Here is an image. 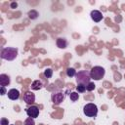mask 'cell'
<instances>
[{
  "label": "cell",
  "mask_w": 125,
  "mask_h": 125,
  "mask_svg": "<svg viewBox=\"0 0 125 125\" xmlns=\"http://www.w3.org/2000/svg\"><path fill=\"white\" fill-rule=\"evenodd\" d=\"M10 83H11V78H10L9 75H7V74H5V73L0 74V85H1V86L6 87V86H8Z\"/></svg>",
  "instance_id": "cell-10"
},
{
  "label": "cell",
  "mask_w": 125,
  "mask_h": 125,
  "mask_svg": "<svg viewBox=\"0 0 125 125\" xmlns=\"http://www.w3.org/2000/svg\"><path fill=\"white\" fill-rule=\"evenodd\" d=\"M83 112L88 117H96L98 114V106L93 103L86 104L83 107Z\"/></svg>",
  "instance_id": "cell-4"
},
{
  "label": "cell",
  "mask_w": 125,
  "mask_h": 125,
  "mask_svg": "<svg viewBox=\"0 0 125 125\" xmlns=\"http://www.w3.org/2000/svg\"><path fill=\"white\" fill-rule=\"evenodd\" d=\"M51 100L53 102L54 104L58 105L60 104H62L64 100V94L61 91H56V92H53L51 94Z\"/></svg>",
  "instance_id": "cell-5"
},
{
  "label": "cell",
  "mask_w": 125,
  "mask_h": 125,
  "mask_svg": "<svg viewBox=\"0 0 125 125\" xmlns=\"http://www.w3.org/2000/svg\"><path fill=\"white\" fill-rule=\"evenodd\" d=\"M75 80L77 82V84H84V85H87L90 80H91V75H90V72L87 71V70H80L76 73L75 75Z\"/></svg>",
  "instance_id": "cell-2"
},
{
  "label": "cell",
  "mask_w": 125,
  "mask_h": 125,
  "mask_svg": "<svg viewBox=\"0 0 125 125\" xmlns=\"http://www.w3.org/2000/svg\"><path fill=\"white\" fill-rule=\"evenodd\" d=\"M27 16H28V18H29L30 20H36V19L38 18L39 14H38V12H37L36 10H30V11H28Z\"/></svg>",
  "instance_id": "cell-13"
},
{
  "label": "cell",
  "mask_w": 125,
  "mask_h": 125,
  "mask_svg": "<svg viewBox=\"0 0 125 125\" xmlns=\"http://www.w3.org/2000/svg\"><path fill=\"white\" fill-rule=\"evenodd\" d=\"M52 75H53V69H52V68H46V69L44 70V76H45L47 79L51 78Z\"/></svg>",
  "instance_id": "cell-16"
},
{
  "label": "cell",
  "mask_w": 125,
  "mask_h": 125,
  "mask_svg": "<svg viewBox=\"0 0 125 125\" xmlns=\"http://www.w3.org/2000/svg\"><path fill=\"white\" fill-rule=\"evenodd\" d=\"M76 91L78 93H84L86 91V85H84V84H77Z\"/></svg>",
  "instance_id": "cell-17"
},
{
  "label": "cell",
  "mask_w": 125,
  "mask_h": 125,
  "mask_svg": "<svg viewBox=\"0 0 125 125\" xmlns=\"http://www.w3.org/2000/svg\"><path fill=\"white\" fill-rule=\"evenodd\" d=\"M13 125H14V124H13Z\"/></svg>",
  "instance_id": "cell-23"
},
{
  "label": "cell",
  "mask_w": 125,
  "mask_h": 125,
  "mask_svg": "<svg viewBox=\"0 0 125 125\" xmlns=\"http://www.w3.org/2000/svg\"><path fill=\"white\" fill-rule=\"evenodd\" d=\"M90 17H91L92 21H94L95 22H99V21H101L103 20V18H104L102 12H100L99 10H93V11H91V13H90Z\"/></svg>",
  "instance_id": "cell-7"
},
{
  "label": "cell",
  "mask_w": 125,
  "mask_h": 125,
  "mask_svg": "<svg viewBox=\"0 0 125 125\" xmlns=\"http://www.w3.org/2000/svg\"><path fill=\"white\" fill-rule=\"evenodd\" d=\"M6 93H7V92H6V88H5L4 86H1V87H0V95H1V96H4Z\"/></svg>",
  "instance_id": "cell-21"
},
{
  "label": "cell",
  "mask_w": 125,
  "mask_h": 125,
  "mask_svg": "<svg viewBox=\"0 0 125 125\" xmlns=\"http://www.w3.org/2000/svg\"><path fill=\"white\" fill-rule=\"evenodd\" d=\"M26 114L28 115V117L36 118L39 115V109L36 105H30L26 108Z\"/></svg>",
  "instance_id": "cell-6"
},
{
  "label": "cell",
  "mask_w": 125,
  "mask_h": 125,
  "mask_svg": "<svg viewBox=\"0 0 125 125\" xmlns=\"http://www.w3.org/2000/svg\"><path fill=\"white\" fill-rule=\"evenodd\" d=\"M76 70H75V68H73V67H68L67 69H66V75L68 76V77H73V76H75L76 75Z\"/></svg>",
  "instance_id": "cell-14"
},
{
  "label": "cell",
  "mask_w": 125,
  "mask_h": 125,
  "mask_svg": "<svg viewBox=\"0 0 125 125\" xmlns=\"http://www.w3.org/2000/svg\"><path fill=\"white\" fill-rule=\"evenodd\" d=\"M24 125H35V122H34V119L31 118V117H28L25 119L24 121Z\"/></svg>",
  "instance_id": "cell-19"
},
{
  "label": "cell",
  "mask_w": 125,
  "mask_h": 125,
  "mask_svg": "<svg viewBox=\"0 0 125 125\" xmlns=\"http://www.w3.org/2000/svg\"><path fill=\"white\" fill-rule=\"evenodd\" d=\"M31 89L34 90V91H37V90H40L42 87H43V84L40 80H34L32 83H31Z\"/></svg>",
  "instance_id": "cell-12"
},
{
  "label": "cell",
  "mask_w": 125,
  "mask_h": 125,
  "mask_svg": "<svg viewBox=\"0 0 125 125\" xmlns=\"http://www.w3.org/2000/svg\"><path fill=\"white\" fill-rule=\"evenodd\" d=\"M18 56V49L15 47H5L1 50L0 57L6 61H14Z\"/></svg>",
  "instance_id": "cell-1"
},
{
  "label": "cell",
  "mask_w": 125,
  "mask_h": 125,
  "mask_svg": "<svg viewBox=\"0 0 125 125\" xmlns=\"http://www.w3.org/2000/svg\"><path fill=\"white\" fill-rule=\"evenodd\" d=\"M56 44H57L58 48H60V49H65V48L67 47V45H68V42H67V40H66L65 38L60 37V38L57 39Z\"/></svg>",
  "instance_id": "cell-11"
},
{
  "label": "cell",
  "mask_w": 125,
  "mask_h": 125,
  "mask_svg": "<svg viewBox=\"0 0 125 125\" xmlns=\"http://www.w3.org/2000/svg\"><path fill=\"white\" fill-rule=\"evenodd\" d=\"M10 7H11L12 9H15V8H17V7H18V3H17V2H11Z\"/></svg>",
  "instance_id": "cell-22"
},
{
  "label": "cell",
  "mask_w": 125,
  "mask_h": 125,
  "mask_svg": "<svg viewBox=\"0 0 125 125\" xmlns=\"http://www.w3.org/2000/svg\"><path fill=\"white\" fill-rule=\"evenodd\" d=\"M95 87H96V85H95L93 82H89V83L86 85V90L89 91V92H91V91L95 90Z\"/></svg>",
  "instance_id": "cell-18"
},
{
  "label": "cell",
  "mask_w": 125,
  "mask_h": 125,
  "mask_svg": "<svg viewBox=\"0 0 125 125\" xmlns=\"http://www.w3.org/2000/svg\"><path fill=\"white\" fill-rule=\"evenodd\" d=\"M104 73H105V70L103 66H100V65H96V66H93L90 70V75H91V79H94V80H101L102 78H104Z\"/></svg>",
  "instance_id": "cell-3"
},
{
  "label": "cell",
  "mask_w": 125,
  "mask_h": 125,
  "mask_svg": "<svg viewBox=\"0 0 125 125\" xmlns=\"http://www.w3.org/2000/svg\"><path fill=\"white\" fill-rule=\"evenodd\" d=\"M7 95H8V98L10 100L16 101V100H18L20 98V91L18 89H11V90L8 91Z\"/></svg>",
  "instance_id": "cell-9"
},
{
  "label": "cell",
  "mask_w": 125,
  "mask_h": 125,
  "mask_svg": "<svg viewBox=\"0 0 125 125\" xmlns=\"http://www.w3.org/2000/svg\"><path fill=\"white\" fill-rule=\"evenodd\" d=\"M23 101L27 104H31L35 102V95L30 92V91H27L25 92V94L23 95Z\"/></svg>",
  "instance_id": "cell-8"
},
{
  "label": "cell",
  "mask_w": 125,
  "mask_h": 125,
  "mask_svg": "<svg viewBox=\"0 0 125 125\" xmlns=\"http://www.w3.org/2000/svg\"><path fill=\"white\" fill-rule=\"evenodd\" d=\"M0 124L1 125H9V120L7 118H5V117H2L0 119Z\"/></svg>",
  "instance_id": "cell-20"
},
{
  "label": "cell",
  "mask_w": 125,
  "mask_h": 125,
  "mask_svg": "<svg viewBox=\"0 0 125 125\" xmlns=\"http://www.w3.org/2000/svg\"><path fill=\"white\" fill-rule=\"evenodd\" d=\"M69 99H70V101H72V102H76V101L79 99V94H78L77 92H71V93L69 94Z\"/></svg>",
  "instance_id": "cell-15"
}]
</instances>
